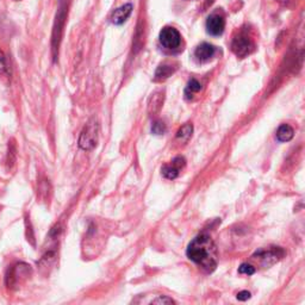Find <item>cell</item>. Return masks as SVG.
Listing matches in <instances>:
<instances>
[{"label": "cell", "mask_w": 305, "mask_h": 305, "mask_svg": "<svg viewBox=\"0 0 305 305\" xmlns=\"http://www.w3.org/2000/svg\"><path fill=\"white\" fill-rule=\"evenodd\" d=\"M186 255L206 272H212L217 267V249L214 241L206 234H201L188 244Z\"/></svg>", "instance_id": "obj_1"}, {"label": "cell", "mask_w": 305, "mask_h": 305, "mask_svg": "<svg viewBox=\"0 0 305 305\" xmlns=\"http://www.w3.org/2000/svg\"><path fill=\"white\" fill-rule=\"evenodd\" d=\"M98 124L96 120H91L83 129L79 138V147L84 151H92L98 142Z\"/></svg>", "instance_id": "obj_2"}, {"label": "cell", "mask_w": 305, "mask_h": 305, "mask_svg": "<svg viewBox=\"0 0 305 305\" xmlns=\"http://www.w3.org/2000/svg\"><path fill=\"white\" fill-rule=\"evenodd\" d=\"M31 273V266L28 264L15 265L9 270V273L6 275V286L9 288H13L18 285L23 279L28 278Z\"/></svg>", "instance_id": "obj_3"}, {"label": "cell", "mask_w": 305, "mask_h": 305, "mask_svg": "<svg viewBox=\"0 0 305 305\" xmlns=\"http://www.w3.org/2000/svg\"><path fill=\"white\" fill-rule=\"evenodd\" d=\"M284 255H285V252L280 247H270V248L261 249V251L256 252L253 256L259 257L264 267H270L274 265L275 262L279 261Z\"/></svg>", "instance_id": "obj_4"}, {"label": "cell", "mask_w": 305, "mask_h": 305, "mask_svg": "<svg viewBox=\"0 0 305 305\" xmlns=\"http://www.w3.org/2000/svg\"><path fill=\"white\" fill-rule=\"evenodd\" d=\"M160 43L166 49H177L181 43V35L175 28L172 26H166L160 33Z\"/></svg>", "instance_id": "obj_5"}, {"label": "cell", "mask_w": 305, "mask_h": 305, "mask_svg": "<svg viewBox=\"0 0 305 305\" xmlns=\"http://www.w3.org/2000/svg\"><path fill=\"white\" fill-rule=\"evenodd\" d=\"M233 51L237 55L238 57H246L254 49V44L252 39L246 35V34H238L231 43Z\"/></svg>", "instance_id": "obj_6"}, {"label": "cell", "mask_w": 305, "mask_h": 305, "mask_svg": "<svg viewBox=\"0 0 305 305\" xmlns=\"http://www.w3.org/2000/svg\"><path fill=\"white\" fill-rule=\"evenodd\" d=\"M186 160L184 159L183 156H178L175 157L173 161H170V164L165 165L162 167V174L166 179H169V180H173V179L178 178V175L180 174L181 169L185 167Z\"/></svg>", "instance_id": "obj_7"}, {"label": "cell", "mask_w": 305, "mask_h": 305, "mask_svg": "<svg viewBox=\"0 0 305 305\" xmlns=\"http://www.w3.org/2000/svg\"><path fill=\"white\" fill-rule=\"evenodd\" d=\"M225 28V20L222 15L214 13L206 20V30L210 35L220 36L222 35Z\"/></svg>", "instance_id": "obj_8"}, {"label": "cell", "mask_w": 305, "mask_h": 305, "mask_svg": "<svg viewBox=\"0 0 305 305\" xmlns=\"http://www.w3.org/2000/svg\"><path fill=\"white\" fill-rule=\"evenodd\" d=\"M131 12H133V5L131 4H125L123 5V6L118 7V9H116L115 11L112 12L111 17H110L111 23L115 25L123 24V23L130 17Z\"/></svg>", "instance_id": "obj_9"}, {"label": "cell", "mask_w": 305, "mask_h": 305, "mask_svg": "<svg viewBox=\"0 0 305 305\" xmlns=\"http://www.w3.org/2000/svg\"><path fill=\"white\" fill-rule=\"evenodd\" d=\"M215 52H216V48H215L212 44L202 43L197 47L196 51H194V55H196V57L199 60V61L205 62V61H209V60L214 56Z\"/></svg>", "instance_id": "obj_10"}, {"label": "cell", "mask_w": 305, "mask_h": 305, "mask_svg": "<svg viewBox=\"0 0 305 305\" xmlns=\"http://www.w3.org/2000/svg\"><path fill=\"white\" fill-rule=\"evenodd\" d=\"M164 92L162 91H156L152 94L151 97V101H149V105H148V109L149 112L152 115H156L157 112L161 110L162 104H164Z\"/></svg>", "instance_id": "obj_11"}, {"label": "cell", "mask_w": 305, "mask_h": 305, "mask_svg": "<svg viewBox=\"0 0 305 305\" xmlns=\"http://www.w3.org/2000/svg\"><path fill=\"white\" fill-rule=\"evenodd\" d=\"M177 67L173 64H162L157 67L156 72H155V80L156 81H162L166 80L167 78H169L173 73L175 72Z\"/></svg>", "instance_id": "obj_12"}, {"label": "cell", "mask_w": 305, "mask_h": 305, "mask_svg": "<svg viewBox=\"0 0 305 305\" xmlns=\"http://www.w3.org/2000/svg\"><path fill=\"white\" fill-rule=\"evenodd\" d=\"M293 135L294 131L292 127H290L288 124H283L277 131V140L279 142H288L292 140Z\"/></svg>", "instance_id": "obj_13"}, {"label": "cell", "mask_w": 305, "mask_h": 305, "mask_svg": "<svg viewBox=\"0 0 305 305\" xmlns=\"http://www.w3.org/2000/svg\"><path fill=\"white\" fill-rule=\"evenodd\" d=\"M192 131H193V127L192 124H185L184 127H181L179 129V131L177 133V138L180 140L181 142H187L188 138L191 137Z\"/></svg>", "instance_id": "obj_14"}, {"label": "cell", "mask_w": 305, "mask_h": 305, "mask_svg": "<svg viewBox=\"0 0 305 305\" xmlns=\"http://www.w3.org/2000/svg\"><path fill=\"white\" fill-rule=\"evenodd\" d=\"M202 88V85L199 81H197L196 79H192V80L188 81L187 84V87H186L185 89V94L187 98H190V97H192V94L197 93V92L201 91Z\"/></svg>", "instance_id": "obj_15"}, {"label": "cell", "mask_w": 305, "mask_h": 305, "mask_svg": "<svg viewBox=\"0 0 305 305\" xmlns=\"http://www.w3.org/2000/svg\"><path fill=\"white\" fill-rule=\"evenodd\" d=\"M152 134H155V135H162V134H165L166 133L165 123L160 122V120L155 122L152 127Z\"/></svg>", "instance_id": "obj_16"}, {"label": "cell", "mask_w": 305, "mask_h": 305, "mask_svg": "<svg viewBox=\"0 0 305 305\" xmlns=\"http://www.w3.org/2000/svg\"><path fill=\"white\" fill-rule=\"evenodd\" d=\"M238 273L246 275H253L255 273V267L249 264H242L241 266L238 267Z\"/></svg>", "instance_id": "obj_17"}, {"label": "cell", "mask_w": 305, "mask_h": 305, "mask_svg": "<svg viewBox=\"0 0 305 305\" xmlns=\"http://www.w3.org/2000/svg\"><path fill=\"white\" fill-rule=\"evenodd\" d=\"M0 74H9V69H7L6 59H5L4 52L0 51Z\"/></svg>", "instance_id": "obj_18"}, {"label": "cell", "mask_w": 305, "mask_h": 305, "mask_svg": "<svg viewBox=\"0 0 305 305\" xmlns=\"http://www.w3.org/2000/svg\"><path fill=\"white\" fill-rule=\"evenodd\" d=\"M152 303L154 304H174L175 302L173 301L172 298H168V297H159V298H156L155 301H152Z\"/></svg>", "instance_id": "obj_19"}, {"label": "cell", "mask_w": 305, "mask_h": 305, "mask_svg": "<svg viewBox=\"0 0 305 305\" xmlns=\"http://www.w3.org/2000/svg\"><path fill=\"white\" fill-rule=\"evenodd\" d=\"M249 298H251V292H248V291H241V292L237 294L238 301H247V299Z\"/></svg>", "instance_id": "obj_20"}]
</instances>
